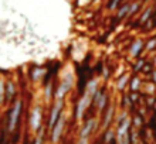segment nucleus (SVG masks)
<instances>
[{"instance_id":"obj_11","label":"nucleus","mask_w":156,"mask_h":144,"mask_svg":"<svg viewBox=\"0 0 156 144\" xmlns=\"http://www.w3.org/2000/svg\"><path fill=\"white\" fill-rule=\"evenodd\" d=\"M131 72L125 71L122 74H119L118 76H115V92L116 93H123L128 92V85H129V79H131Z\"/></svg>"},{"instance_id":"obj_17","label":"nucleus","mask_w":156,"mask_h":144,"mask_svg":"<svg viewBox=\"0 0 156 144\" xmlns=\"http://www.w3.org/2000/svg\"><path fill=\"white\" fill-rule=\"evenodd\" d=\"M145 124H146V117L145 116H142L140 113H133V115L131 116V126L132 129H135V130H139L140 127H144Z\"/></svg>"},{"instance_id":"obj_8","label":"nucleus","mask_w":156,"mask_h":144,"mask_svg":"<svg viewBox=\"0 0 156 144\" xmlns=\"http://www.w3.org/2000/svg\"><path fill=\"white\" fill-rule=\"evenodd\" d=\"M128 58L133 61L139 57H145V38L142 37H135L129 42L128 47Z\"/></svg>"},{"instance_id":"obj_12","label":"nucleus","mask_w":156,"mask_h":144,"mask_svg":"<svg viewBox=\"0 0 156 144\" xmlns=\"http://www.w3.org/2000/svg\"><path fill=\"white\" fill-rule=\"evenodd\" d=\"M145 78L140 74H132L129 79V85H128V92H140L144 86Z\"/></svg>"},{"instance_id":"obj_3","label":"nucleus","mask_w":156,"mask_h":144,"mask_svg":"<svg viewBox=\"0 0 156 144\" xmlns=\"http://www.w3.org/2000/svg\"><path fill=\"white\" fill-rule=\"evenodd\" d=\"M75 81L77 79H75L74 69H67L66 66H64L62 71L60 72V76H58L54 100H67V98L71 93H74Z\"/></svg>"},{"instance_id":"obj_22","label":"nucleus","mask_w":156,"mask_h":144,"mask_svg":"<svg viewBox=\"0 0 156 144\" xmlns=\"http://www.w3.org/2000/svg\"><path fill=\"white\" fill-rule=\"evenodd\" d=\"M146 79H149L151 82H152V83H155V85H156V69H153V71H152V74L149 75V76H148V78H146Z\"/></svg>"},{"instance_id":"obj_4","label":"nucleus","mask_w":156,"mask_h":144,"mask_svg":"<svg viewBox=\"0 0 156 144\" xmlns=\"http://www.w3.org/2000/svg\"><path fill=\"white\" fill-rule=\"evenodd\" d=\"M73 123L71 119H68V116L67 113L64 112L61 116H60V119L57 120V123L54 124L53 127L48 130L47 133V139H48V144H60L61 140L64 137L67 136V129H68V124Z\"/></svg>"},{"instance_id":"obj_2","label":"nucleus","mask_w":156,"mask_h":144,"mask_svg":"<svg viewBox=\"0 0 156 144\" xmlns=\"http://www.w3.org/2000/svg\"><path fill=\"white\" fill-rule=\"evenodd\" d=\"M27 132L34 136L45 127L47 106L43 102H37L27 107Z\"/></svg>"},{"instance_id":"obj_25","label":"nucleus","mask_w":156,"mask_h":144,"mask_svg":"<svg viewBox=\"0 0 156 144\" xmlns=\"http://www.w3.org/2000/svg\"><path fill=\"white\" fill-rule=\"evenodd\" d=\"M152 112H156V96H155V105H153V110Z\"/></svg>"},{"instance_id":"obj_1","label":"nucleus","mask_w":156,"mask_h":144,"mask_svg":"<svg viewBox=\"0 0 156 144\" xmlns=\"http://www.w3.org/2000/svg\"><path fill=\"white\" fill-rule=\"evenodd\" d=\"M27 103H26V99L23 96H19L16 102L10 105V106L6 107V112H4V127L7 130L9 136L13 134L16 130H20L21 129V120H23V116L27 112Z\"/></svg>"},{"instance_id":"obj_6","label":"nucleus","mask_w":156,"mask_h":144,"mask_svg":"<svg viewBox=\"0 0 156 144\" xmlns=\"http://www.w3.org/2000/svg\"><path fill=\"white\" fill-rule=\"evenodd\" d=\"M99 133V117H90L81 122V126L78 129V139H94Z\"/></svg>"},{"instance_id":"obj_7","label":"nucleus","mask_w":156,"mask_h":144,"mask_svg":"<svg viewBox=\"0 0 156 144\" xmlns=\"http://www.w3.org/2000/svg\"><path fill=\"white\" fill-rule=\"evenodd\" d=\"M116 113H118V105H116L115 100H112L111 105L98 116L99 117V132L107 130V129H109V127H114Z\"/></svg>"},{"instance_id":"obj_24","label":"nucleus","mask_w":156,"mask_h":144,"mask_svg":"<svg viewBox=\"0 0 156 144\" xmlns=\"http://www.w3.org/2000/svg\"><path fill=\"white\" fill-rule=\"evenodd\" d=\"M78 2H80V3H78L80 6H88V4H91L94 0H78Z\"/></svg>"},{"instance_id":"obj_26","label":"nucleus","mask_w":156,"mask_h":144,"mask_svg":"<svg viewBox=\"0 0 156 144\" xmlns=\"http://www.w3.org/2000/svg\"><path fill=\"white\" fill-rule=\"evenodd\" d=\"M138 2H142V3H148V2H151V0H138Z\"/></svg>"},{"instance_id":"obj_20","label":"nucleus","mask_w":156,"mask_h":144,"mask_svg":"<svg viewBox=\"0 0 156 144\" xmlns=\"http://www.w3.org/2000/svg\"><path fill=\"white\" fill-rule=\"evenodd\" d=\"M153 69H155V68H153V65H152V62H151V59L148 58V61H146V64H145V66H144V69H142V72H140V75H142L144 78H148L149 75L152 74Z\"/></svg>"},{"instance_id":"obj_10","label":"nucleus","mask_w":156,"mask_h":144,"mask_svg":"<svg viewBox=\"0 0 156 144\" xmlns=\"http://www.w3.org/2000/svg\"><path fill=\"white\" fill-rule=\"evenodd\" d=\"M44 75H45V65L33 64V65H30V68H29L27 78H29L30 82H33V83H41Z\"/></svg>"},{"instance_id":"obj_23","label":"nucleus","mask_w":156,"mask_h":144,"mask_svg":"<svg viewBox=\"0 0 156 144\" xmlns=\"http://www.w3.org/2000/svg\"><path fill=\"white\" fill-rule=\"evenodd\" d=\"M149 59H151V62H152V65H153V68L156 69V54H152V55H149Z\"/></svg>"},{"instance_id":"obj_21","label":"nucleus","mask_w":156,"mask_h":144,"mask_svg":"<svg viewBox=\"0 0 156 144\" xmlns=\"http://www.w3.org/2000/svg\"><path fill=\"white\" fill-rule=\"evenodd\" d=\"M91 141H92V139H78L77 137L74 144H91Z\"/></svg>"},{"instance_id":"obj_16","label":"nucleus","mask_w":156,"mask_h":144,"mask_svg":"<svg viewBox=\"0 0 156 144\" xmlns=\"http://www.w3.org/2000/svg\"><path fill=\"white\" fill-rule=\"evenodd\" d=\"M145 52L148 57L156 52V34H151L145 38Z\"/></svg>"},{"instance_id":"obj_19","label":"nucleus","mask_w":156,"mask_h":144,"mask_svg":"<svg viewBox=\"0 0 156 144\" xmlns=\"http://www.w3.org/2000/svg\"><path fill=\"white\" fill-rule=\"evenodd\" d=\"M4 85H6V78L0 76V109L6 107V102H4V95H6V89H4Z\"/></svg>"},{"instance_id":"obj_15","label":"nucleus","mask_w":156,"mask_h":144,"mask_svg":"<svg viewBox=\"0 0 156 144\" xmlns=\"http://www.w3.org/2000/svg\"><path fill=\"white\" fill-rule=\"evenodd\" d=\"M144 7H145V4L142 3V2H138V0H131V6H129V13H128V18H126V20H131V18H133V17H138Z\"/></svg>"},{"instance_id":"obj_13","label":"nucleus","mask_w":156,"mask_h":144,"mask_svg":"<svg viewBox=\"0 0 156 144\" xmlns=\"http://www.w3.org/2000/svg\"><path fill=\"white\" fill-rule=\"evenodd\" d=\"M146 61H148V57H139V58H136V59H133V61H131V64H129V72L131 74H140L142 69H144L145 64H146Z\"/></svg>"},{"instance_id":"obj_5","label":"nucleus","mask_w":156,"mask_h":144,"mask_svg":"<svg viewBox=\"0 0 156 144\" xmlns=\"http://www.w3.org/2000/svg\"><path fill=\"white\" fill-rule=\"evenodd\" d=\"M66 106H67V100H54L51 105L47 106V113H45V129H47V133L54 124L57 123L60 116L66 112Z\"/></svg>"},{"instance_id":"obj_14","label":"nucleus","mask_w":156,"mask_h":144,"mask_svg":"<svg viewBox=\"0 0 156 144\" xmlns=\"http://www.w3.org/2000/svg\"><path fill=\"white\" fill-rule=\"evenodd\" d=\"M129 6H131V0L128 2H123L121 6L115 10V18L121 23L122 20H126L128 18V13H129Z\"/></svg>"},{"instance_id":"obj_9","label":"nucleus","mask_w":156,"mask_h":144,"mask_svg":"<svg viewBox=\"0 0 156 144\" xmlns=\"http://www.w3.org/2000/svg\"><path fill=\"white\" fill-rule=\"evenodd\" d=\"M6 95H4V102H6V107L13 105L19 99V85L13 78H6Z\"/></svg>"},{"instance_id":"obj_18","label":"nucleus","mask_w":156,"mask_h":144,"mask_svg":"<svg viewBox=\"0 0 156 144\" xmlns=\"http://www.w3.org/2000/svg\"><path fill=\"white\" fill-rule=\"evenodd\" d=\"M140 93L145 96H155L156 95V85L151 82L149 79L145 78V82H144L142 89H140Z\"/></svg>"}]
</instances>
